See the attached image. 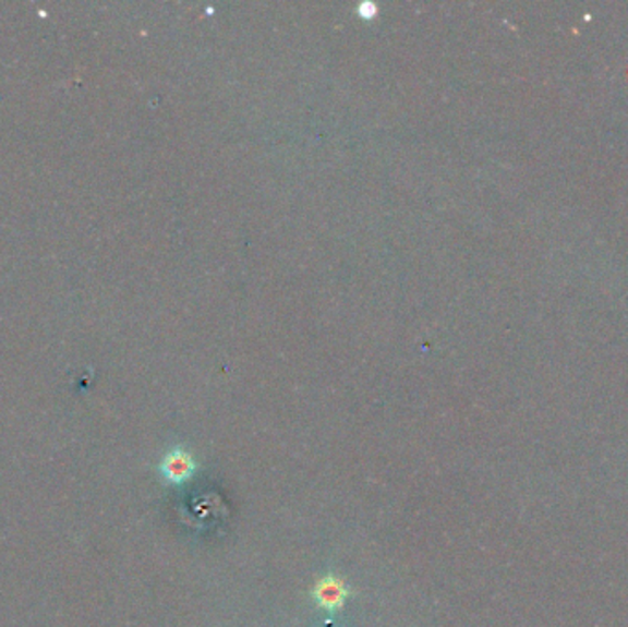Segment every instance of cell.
<instances>
[{
    "instance_id": "obj_1",
    "label": "cell",
    "mask_w": 628,
    "mask_h": 627,
    "mask_svg": "<svg viewBox=\"0 0 628 627\" xmlns=\"http://www.w3.org/2000/svg\"><path fill=\"white\" fill-rule=\"evenodd\" d=\"M314 600L327 613H337L348 596V586L337 576H326L314 587Z\"/></svg>"
},
{
    "instance_id": "obj_2",
    "label": "cell",
    "mask_w": 628,
    "mask_h": 627,
    "mask_svg": "<svg viewBox=\"0 0 628 627\" xmlns=\"http://www.w3.org/2000/svg\"><path fill=\"white\" fill-rule=\"evenodd\" d=\"M160 469H162V475L169 482L182 484V482L192 479L195 469H197V463H195L190 453L184 451V449H174V451L168 453L164 457Z\"/></svg>"
}]
</instances>
